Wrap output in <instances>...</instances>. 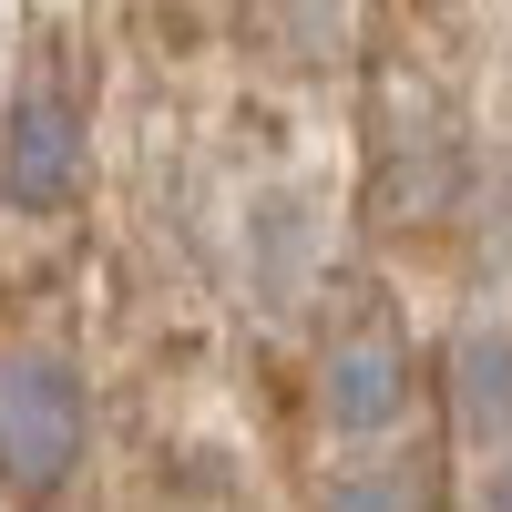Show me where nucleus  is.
I'll return each mask as SVG.
<instances>
[{
	"instance_id": "nucleus-1",
	"label": "nucleus",
	"mask_w": 512,
	"mask_h": 512,
	"mask_svg": "<svg viewBox=\"0 0 512 512\" xmlns=\"http://www.w3.org/2000/svg\"><path fill=\"white\" fill-rule=\"evenodd\" d=\"M82 431H93V410H82L72 359L52 349L0 359V492L11 502H52L82 461Z\"/></svg>"
},
{
	"instance_id": "nucleus-2",
	"label": "nucleus",
	"mask_w": 512,
	"mask_h": 512,
	"mask_svg": "<svg viewBox=\"0 0 512 512\" xmlns=\"http://www.w3.org/2000/svg\"><path fill=\"white\" fill-rule=\"evenodd\" d=\"M82 164H93V144H82V113L62 93H21L0 113V195L21 216H62L82 195Z\"/></svg>"
},
{
	"instance_id": "nucleus-3",
	"label": "nucleus",
	"mask_w": 512,
	"mask_h": 512,
	"mask_svg": "<svg viewBox=\"0 0 512 512\" xmlns=\"http://www.w3.org/2000/svg\"><path fill=\"white\" fill-rule=\"evenodd\" d=\"M410 410V359H400V338H338L328 369H318V420L328 431H390V420Z\"/></svg>"
},
{
	"instance_id": "nucleus-4",
	"label": "nucleus",
	"mask_w": 512,
	"mask_h": 512,
	"mask_svg": "<svg viewBox=\"0 0 512 512\" xmlns=\"http://www.w3.org/2000/svg\"><path fill=\"white\" fill-rule=\"evenodd\" d=\"M451 410L472 441H502L512 431V328H472L451 349Z\"/></svg>"
},
{
	"instance_id": "nucleus-5",
	"label": "nucleus",
	"mask_w": 512,
	"mask_h": 512,
	"mask_svg": "<svg viewBox=\"0 0 512 512\" xmlns=\"http://www.w3.org/2000/svg\"><path fill=\"white\" fill-rule=\"evenodd\" d=\"M492 502H502V512H512V461H502V472H492Z\"/></svg>"
}]
</instances>
